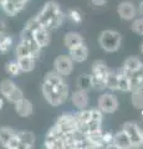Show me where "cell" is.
Instances as JSON below:
<instances>
[{
	"mask_svg": "<svg viewBox=\"0 0 143 149\" xmlns=\"http://www.w3.org/2000/svg\"><path fill=\"white\" fill-rule=\"evenodd\" d=\"M40 25L49 29L50 31L59 29L65 20V14L61 11L59 4L55 1H47L36 15Z\"/></svg>",
	"mask_w": 143,
	"mask_h": 149,
	"instance_id": "obj_1",
	"label": "cell"
},
{
	"mask_svg": "<svg viewBox=\"0 0 143 149\" xmlns=\"http://www.w3.org/2000/svg\"><path fill=\"white\" fill-rule=\"evenodd\" d=\"M41 92L44 95V98L49 102L51 106L57 107L62 104L68 97V86L65 81H62L59 85H51L49 82L43 83Z\"/></svg>",
	"mask_w": 143,
	"mask_h": 149,
	"instance_id": "obj_2",
	"label": "cell"
},
{
	"mask_svg": "<svg viewBox=\"0 0 143 149\" xmlns=\"http://www.w3.org/2000/svg\"><path fill=\"white\" fill-rule=\"evenodd\" d=\"M122 42V36L114 30H105L98 36V44L101 49L107 52H116Z\"/></svg>",
	"mask_w": 143,
	"mask_h": 149,
	"instance_id": "obj_3",
	"label": "cell"
},
{
	"mask_svg": "<svg viewBox=\"0 0 143 149\" xmlns=\"http://www.w3.org/2000/svg\"><path fill=\"white\" fill-rule=\"evenodd\" d=\"M44 147L47 149H65L63 134L56 128V125H54L47 130L44 141Z\"/></svg>",
	"mask_w": 143,
	"mask_h": 149,
	"instance_id": "obj_4",
	"label": "cell"
},
{
	"mask_svg": "<svg viewBox=\"0 0 143 149\" xmlns=\"http://www.w3.org/2000/svg\"><path fill=\"white\" fill-rule=\"evenodd\" d=\"M55 125H56V128L62 134L73 133L78 128V123L76 120V117H75V114H72V113H63L62 116H60Z\"/></svg>",
	"mask_w": 143,
	"mask_h": 149,
	"instance_id": "obj_5",
	"label": "cell"
},
{
	"mask_svg": "<svg viewBox=\"0 0 143 149\" xmlns=\"http://www.w3.org/2000/svg\"><path fill=\"white\" fill-rule=\"evenodd\" d=\"M122 130L130 137L133 148L143 147V132H142V129L138 127V124L133 123V122H127L123 124Z\"/></svg>",
	"mask_w": 143,
	"mask_h": 149,
	"instance_id": "obj_6",
	"label": "cell"
},
{
	"mask_svg": "<svg viewBox=\"0 0 143 149\" xmlns=\"http://www.w3.org/2000/svg\"><path fill=\"white\" fill-rule=\"evenodd\" d=\"M97 104L98 109L103 113H113L118 108V100L112 93H103L98 97Z\"/></svg>",
	"mask_w": 143,
	"mask_h": 149,
	"instance_id": "obj_7",
	"label": "cell"
},
{
	"mask_svg": "<svg viewBox=\"0 0 143 149\" xmlns=\"http://www.w3.org/2000/svg\"><path fill=\"white\" fill-rule=\"evenodd\" d=\"M54 68L57 73H60L63 77H66L68 74H71V72H72L73 61L71 60L70 56H66V55L57 56L54 61Z\"/></svg>",
	"mask_w": 143,
	"mask_h": 149,
	"instance_id": "obj_8",
	"label": "cell"
},
{
	"mask_svg": "<svg viewBox=\"0 0 143 149\" xmlns=\"http://www.w3.org/2000/svg\"><path fill=\"white\" fill-rule=\"evenodd\" d=\"M14 108H15L16 114L19 116V117H21V118L30 117V116L33 114V112H34L33 103H31L29 100H26L25 97H22L21 100L16 101L15 103H14Z\"/></svg>",
	"mask_w": 143,
	"mask_h": 149,
	"instance_id": "obj_9",
	"label": "cell"
},
{
	"mask_svg": "<svg viewBox=\"0 0 143 149\" xmlns=\"http://www.w3.org/2000/svg\"><path fill=\"white\" fill-rule=\"evenodd\" d=\"M117 14L123 20H133L137 15V9L131 1H122L117 6Z\"/></svg>",
	"mask_w": 143,
	"mask_h": 149,
	"instance_id": "obj_10",
	"label": "cell"
},
{
	"mask_svg": "<svg viewBox=\"0 0 143 149\" xmlns=\"http://www.w3.org/2000/svg\"><path fill=\"white\" fill-rule=\"evenodd\" d=\"M71 101L72 104L76 107L77 109H85L89 106V93L85 90H77L71 95Z\"/></svg>",
	"mask_w": 143,
	"mask_h": 149,
	"instance_id": "obj_11",
	"label": "cell"
},
{
	"mask_svg": "<svg viewBox=\"0 0 143 149\" xmlns=\"http://www.w3.org/2000/svg\"><path fill=\"white\" fill-rule=\"evenodd\" d=\"M34 39L40 45V47L44 49L46 46H49L50 42H51V31L44 26H39L34 31Z\"/></svg>",
	"mask_w": 143,
	"mask_h": 149,
	"instance_id": "obj_12",
	"label": "cell"
},
{
	"mask_svg": "<svg viewBox=\"0 0 143 149\" xmlns=\"http://www.w3.org/2000/svg\"><path fill=\"white\" fill-rule=\"evenodd\" d=\"M108 71H110V68L107 67L106 62L102 61V60H96V61L92 62V74L91 76L93 78L105 81Z\"/></svg>",
	"mask_w": 143,
	"mask_h": 149,
	"instance_id": "obj_13",
	"label": "cell"
},
{
	"mask_svg": "<svg viewBox=\"0 0 143 149\" xmlns=\"http://www.w3.org/2000/svg\"><path fill=\"white\" fill-rule=\"evenodd\" d=\"M70 51V57L73 62H85L87 57H89V49H87V46L85 44H81L80 46H77V47L72 49V50H68Z\"/></svg>",
	"mask_w": 143,
	"mask_h": 149,
	"instance_id": "obj_14",
	"label": "cell"
},
{
	"mask_svg": "<svg viewBox=\"0 0 143 149\" xmlns=\"http://www.w3.org/2000/svg\"><path fill=\"white\" fill-rule=\"evenodd\" d=\"M16 136L20 139V149H31L35 146V134L30 130H19Z\"/></svg>",
	"mask_w": 143,
	"mask_h": 149,
	"instance_id": "obj_15",
	"label": "cell"
},
{
	"mask_svg": "<svg viewBox=\"0 0 143 149\" xmlns=\"http://www.w3.org/2000/svg\"><path fill=\"white\" fill-rule=\"evenodd\" d=\"M63 44H65V47L67 50H72L80 46L81 44H84V39L82 36L76 31H68L67 34L63 37Z\"/></svg>",
	"mask_w": 143,
	"mask_h": 149,
	"instance_id": "obj_16",
	"label": "cell"
},
{
	"mask_svg": "<svg viewBox=\"0 0 143 149\" xmlns=\"http://www.w3.org/2000/svg\"><path fill=\"white\" fill-rule=\"evenodd\" d=\"M112 148H116V149H130V148H133V147H132V142H131L130 137H128L123 130H121V132L114 134V141H113Z\"/></svg>",
	"mask_w": 143,
	"mask_h": 149,
	"instance_id": "obj_17",
	"label": "cell"
},
{
	"mask_svg": "<svg viewBox=\"0 0 143 149\" xmlns=\"http://www.w3.org/2000/svg\"><path fill=\"white\" fill-rule=\"evenodd\" d=\"M17 63L21 68V72H31L35 68V62L36 58L34 56H24V57H19L16 58Z\"/></svg>",
	"mask_w": 143,
	"mask_h": 149,
	"instance_id": "obj_18",
	"label": "cell"
},
{
	"mask_svg": "<svg viewBox=\"0 0 143 149\" xmlns=\"http://www.w3.org/2000/svg\"><path fill=\"white\" fill-rule=\"evenodd\" d=\"M1 9L8 16H16L17 14L24 9V6L16 4L15 1H13V0H6V1L1 5Z\"/></svg>",
	"mask_w": 143,
	"mask_h": 149,
	"instance_id": "obj_19",
	"label": "cell"
},
{
	"mask_svg": "<svg viewBox=\"0 0 143 149\" xmlns=\"http://www.w3.org/2000/svg\"><path fill=\"white\" fill-rule=\"evenodd\" d=\"M13 45H14L13 36L5 34V32H3V34L0 35V54L9 52L10 49L13 47Z\"/></svg>",
	"mask_w": 143,
	"mask_h": 149,
	"instance_id": "obj_20",
	"label": "cell"
},
{
	"mask_svg": "<svg viewBox=\"0 0 143 149\" xmlns=\"http://www.w3.org/2000/svg\"><path fill=\"white\" fill-rule=\"evenodd\" d=\"M105 83H106V88H108L111 91H117L118 90V74H117V72L110 70L107 76H106Z\"/></svg>",
	"mask_w": 143,
	"mask_h": 149,
	"instance_id": "obj_21",
	"label": "cell"
},
{
	"mask_svg": "<svg viewBox=\"0 0 143 149\" xmlns=\"http://www.w3.org/2000/svg\"><path fill=\"white\" fill-rule=\"evenodd\" d=\"M16 130L11 127H0V146L5 147V144L10 141V138L15 136Z\"/></svg>",
	"mask_w": 143,
	"mask_h": 149,
	"instance_id": "obj_22",
	"label": "cell"
},
{
	"mask_svg": "<svg viewBox=\"0 0 143 149\" xmlns=\"http://www.w3.org/2000/svg\"><path fill=\"white\" fill-rule=\"evenodd\" d=\"M77 87H78V90H85V91H89L91 88H93L91 74H81V76H78Z\"/></svg>",
	"mask_w": 143,
	"mask_h": 149,
	"instance_id": "obj_23",
	"label": "cell"
},
{
	"mask_svg": "<svg viewBox=\"0 0 143 149\" xmlns=\"http://www.w3.org/2000/svg\"><path fill=\"white\" fill-rule=\"evenodd\" d=\"M118 74V91L130 92V78L122 71V68L117 72Z\"/></svg>",
	"mask_w": 143,
	"mask_h": 149,
	"instance_id": "obj_24",
	"label": "cell"
},
{
	"mask_svg": "<svg viewBox=\"0 0 143 149\" xmlns=\"http://www.w3.org/2000/svg\"><path fill=\"white\" fill-rule=\"evenodd\" d=\"M5 71L6 73L9 74V76H11V77H17V76H20V73H21V68L19 66V63H17L16 61V58L15 60H10L6 65H5Z\"/></svg>",
	"mask_w": 143,
	"mask_h": 149,
	"instance_id": "obj_25",
	"label": "cell"
},
{
	"mask_svg": "<svg viewBox=\"0 0 143 149\" xmlns=\"http://www.w3.org/2000/svg\"><path fill=\"white\" fill-rule=\"evenodd\" d=\"M142 65V61L138 57H128L124 60V63L122 66V70H124V71H135V70H137L138 67H140Z\"/></svg>",
	"mask_w": 143,
	"mask_h": 149,
	"instance_id": "obj_26",
	"label": "cell"
},
{
	"mask_svg": "<svg viewBox=\"0 0 143 149\" xmlns=\"http://www.w3.org/2000/svg\"><path fill=\"white\" fill-rule=\"evenodd\" d=\"M15 82H14L11 78H6V80H3L0 82V95L3 97H6L9 93H10L14 87H15Z\"/></svg>",
	"mask_w": 143,
	"mask_h": 149,
	"instance_id": "obj_27",
	"label": "cell"
},
{
	"mask_svg": "<svg viewBox=\"0 0 143 149\" xmlns=\"http://www.w3.org/2000/svg\"><path fill=\"white\" fill-rule=\"evenodd\" d=\"M24 56H31L30 54V50H29V46L25 41H19L15 47V58H19V57H24Z\"/></svg>",
	"mask_w": 143,
	"mask_h": 149,
	"instance_id": "obj_28",
	"label": "cell"
},
{
	"mask_svg": "<svg viewBox=\"0 0 143 149\" xmlns=\"http://www.w3.org/2000/svg\"><path fill=\"white\" fill-rule=\"evenodd\" d=\"M132 104L138 111H143V88L132 92Z\"/></svg>",
	"mask_w": 143,
	"mask_h": 149,
	"instance_id": "obj_29",
	"label": "cell"
},
{
	"mask_svg": "<svg viewBox=\"0 0 143 149\" xmlns=\"http://www.w3.org/2000/svg\"><path fill=\"white\" fill-rule=\"evenodd\" d=\"M44 81L51 83V85H59V83H61V82L63 81V76H61V74L57 73V72L54 70V71L49 72L47 74H46Z\"/></svg>",
	"mask_w": 143,
	"mask_h": 149,
	"instance_id": "obj_30",
	"label": "cell"
},
{
	"mask_svg": "<svg viewBox=\"0 0 143 149\" xmlns=\"http://www.w3.org/2000/svg\"><path fill=\"white\" fill-rule=\"evenodd\" d=\"M67 16L70 17V20L76 25H80V24H82V21H84V15H82V13L80 10H77V9L68 10Z\"/></svg>",
	"mask_w": 143,
	"mask_h": 149,
	"instance_id": "obj_31",
	"label": "cell"
},
{
	"mask_svg": "<svg viewBox=\"0 0 143 149\" xmlns=\"http://www.w3.org/2000/svg\"><path fill=\"white\" fill-rule=\"evenodd\" d=\"M22 97H24V92L21 91V88H19L17 86L14 87V90L9 93V95L5 97V98L9 101V102H11V103H15L16 101H19L21 100Z\"/></svg>",
	"mask_w": 143,
	"mask_h": 149,
	"instance_id": "obj_32",
	"label": "cell"
},
{
	"mask_svg": "<svg viewBox=\"0 0 143 149\" xmlns=\"http://www.w3.org/2000/svg\"><path fill=\"white\" fill-rule=\"evenodd\" d=\"M75 117H76V120H77L78 124L89 122L91 119V109H86V108L80 109L77 113H75Z\"/></svg>",
	"mask_w": 143,
	"mask_h": 149,
	"instance_id": "obj_33",
	"label": "cell"
},
{
	"mask_svg": "<svg viewBox=\"0 0 143 149\" xmlns=\"http://www.w3.org/2000/svg\"><path fill=\"white\" fill-rule=\"evenodd\" d=\"M114 141V134L112 132H102V144L103 148H112Z\"/></svg>",
	"mask_w": 143,
	"mask_h": 149,
	"instance_id": "obj_34",
	"label": "cell"
},
{
	"mask_svg": "<svg viewBox=\"0 0 143 149\" xmlns=\"http://www.w3.org/2000/svg\"><path fill=\"white\" fill-rule=\"evenodd\" d=\"M131 29H132V31H133V32H136L137 35L143 36V17L136 19V20L132 22Z\"/></svg>",
	"mask_w": 143,
	"mask_h": 149,
	"instance_id": "obj_35",
	"label": "cell"
},
{
	"mask_svg": "<svg viewBox=\"0 0 143 149\" xmlns=\"http://www.w3.org/2000/svg\"><path fill=\"white\" fill-rule=\"evenodd\" d=\"M122 71L126 73L128 77H131V78H138V80H142L143 81V63L137 70H135V71L128 72V71H124V70H122Z\"/></svg>",
	"mask_w": 143,
	"mask_h": 149,
	"instance_id": "obj_36",
	"label": "cell"
},
{
	"mask_svg": "<svg viewBox=\"0 0 143 149\" xmlns=\"http://www.w3.org/2000/svg\"><path fill=\"white\" fill-rule=\"evenodd\" d=\"M20 146H21L20 139H19V137L16 136V133H15V136L10 138V141L5 144V147H4V148H6V149H20Z\"/></svg>",
	"mask_w": 143,
	"mask_h": 149,
	"instance_id": "obj_37",
	"label": "cell"
},
{
	"mask_svg": "<svg viewBox=\"0 0 143 149\" xmlns=\"http://www.w3.org/2000/svg\"><path fill=\"white\" fill-rule=\"evenodd\" d=\"M102 118H103V112H101L100 109H91V119L102 122Z\"/></svg>",
	"mask_w": 143,
	"mask_h": 149,
	"instance_id": "obj_38",
	"label": "cell"
},
{
	"mask_svg": "<svg viewBox=\"0 0 143 149\" xmlns=\"http://www.w3.org/2000/svg\"><path fill=\"white\" fill-rule=\"evenodd\" d=\"M108 0H91V3L93 4L95 6H105L107 4Z\"/></svg>",
	"mask_w": 143,
	"mask_h": 149,
	"instance_id": "obj_39",
	"label": "cell"
},
{
	"mask_svg": "<svg viewBox=\"0 0 143 149\" xmlns=\"http://www.w3.org/2000/svg\"><path fill=\"white\" fill-rule=\"evenodd\" d=\"M13 1H15L16 4H19V5H21V6L25 8V5L27 4V1H29V0H13Z\"/></svg>",
	"mask_w": 143,
	"mask_h": 149,
	"instance_id": "obj_40",
	"label": "cell"
},
{
	"mask_svg": "<svg viewBox=\"0 0 143 149\" xmlns=\"http://www.w3.org/2000/svg\"><path fill=\"white\" fill-rule=\"evenodd\" d=\"M3 32H5V24H4V21L0 20V35H1Z\"/></svg>",
	"mask_w": 143,
	"mask_h": 149,
	"instance_id": "obj_41",
	"label": "cell"
},
{
	"mask_svg": "<svg viewBox=\"0 0 143 149\" xmlns=\"http://www.w3.org/2000/svg\"><path fill=\"white\" fill-rule=\"evenodd\" d=\"M138 11H140V14H141L142 17H143V1H141V4H140V8H138Z\"/></svg>",
	"mask_w": 143,
	"mask_h": 149,
	"instance_id": "obj_42",
	"label": "cell"
},
{
	"mask_svg": "<svg viewBox=\"0 0 143 149\" xmlns=\"http://www.w3.org/2000/svg\"><path fill=\"white\" fill-rule=\"evenodd\" d=\"M3 107H4V100L0 97V109H3Z\"/></svg>",
	"mask_w": 143,
	"mask_h": 149,
	"instance_id": "obj_43",
	"label": "cell"
},
{
	"mask_svg": "<svg viewBox=\"0 0 143 149\" xmlns=\"http://www.w3.org/2000/svg\"><path fill=\"white\" fill-rule=\"evenodd\" d=\"M141 54H142V55H143V42H142V44H141Z\"/></svg>",
	"mask_w": 143,
	"mask_h": 149,
	"instance_id": "obj_44",
	"label": "cell"
},
{
	"mask_svg": "<svg viewBox=\"0 0 143 149\" xmlns=\"http://www.w3.org/2000/svg\"><path fill=\"white\" fill-rule=\"evenodd\" d=\"M5 1H6V0H0V6H1V5H3V4H4V3H5Z\"/></svg>",
	"mask_w": 143,
	"mask_h": 149,
	"instance_id": "obj_45",
	"label": "cell"
},
{
	"mask_svg": "<svg viewBox=\"0 0 143 149\" xmlns=\"http://www.w3.org/2000/svg\"><path fill=\"white\" fill-rule=\"evenodd\" d=\"M141 114H142V120H143V111H141Z\"/></svg>",
	"mask_w": 143,
	"mask_h": 149,
	"instance_id": "obj_46",
	"label": "cell"
},
{
	"mask_svg": "<svg viewBox=\"0 0 143 149\" xmlns=\"http://www.w3.org/2000/svg\"><path fill=\"white\" fill-rule=\"evenodd\" d=\"M142 132H143V129H142Z\"/></svg>",
	"mask_w": 143,
	"mask_h": 149,
	"instance_id": "obj_47",
	"label": "cell"
}]
</instances>
